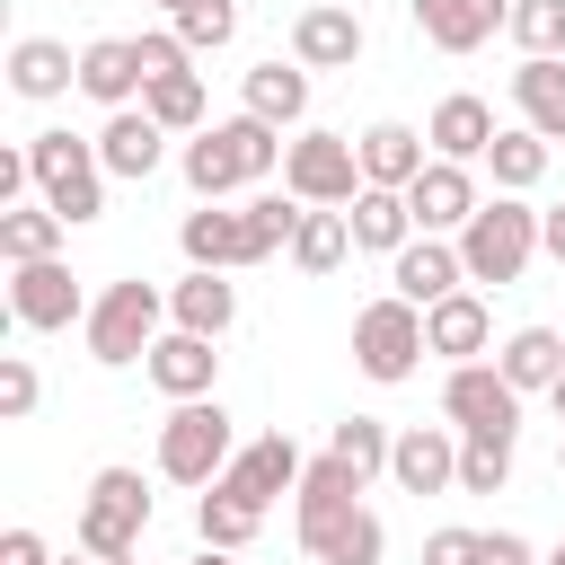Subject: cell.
Instances as JSON below:
<instances>
[{
  "mask_svg": "<svg viewBox=\"0 0 565 565\" xmlns=\"http://www.w3.org/2000/svg\"><path fill=\"white\" fill-rule=\"evenodd\" d=\"M282 124H265V115H230V124H203L194 141H185V185L203 194V203H221V194H238V185H256V177H274L282 168Z\"/></svg>",
  "mask_w": 565,
  "mask_h": 565,
  "instance_id": "6da1fadb",
  "label": "cell"
},
{
  "mask_svg": "<svg viewBox=\"0 0 565 565\" xmlns=\"http://www.w3.org/2000/svg\"><path fill=\"white\" fill-rule=\"evenodd\" d=\"M159 318H168V300L141 282V274H124V282H106L97 300H88V362H106V371H124V362H150V344H159Z\"/></svg>",
  "mask_w": 565,
  "mask_h": 565,
  "instance_id": "7a4b0ae2",
  "label": "cell"
},
{
  "mask_svg": "<svg viewBox=\"0 0 565 565\" xmlns=\"http://www.w3.org/2000/svg\"><path fill=\"white\" fill-rule=\"evenodd\" d=\"M230 459H238L230 406H221V397H177V415L159 424V477H168V486H212Z\"/></svg>",
  "mask_w": 565,
  "mask_h": 565,
  "instance_id": "3957f363",
  "label": "cell"
},
{
  "mask_svg": "<svg viewBox=\"0 0 565 565\" xmlns=\"http://www.w3.org/2000/svg\"><path fill=\"white\" fill-rule=\"evenodd\" d=\"M530 256H539V212H530L521 194L477 203V221L459 230V265H468V282H521Z\"/></svg>",
  "mask_w": 565,
  "mask_h": 565,
  "instance_id": "277c9868",
  "label": "cell"
},
{
  "mask_svg": "<svg viewBox=\"0 0 565 565\" xmlns=\"http://www.w3.org/2000/svg\"><path fill=\"white\" fill-rule=\"evenodd\" d=\"M26 159H35V194H44L62 221H97V212H106V159H97V141H79V132H35Z\"/></svg>",
  "mask_w": 565,
  "mask_h": 565,
  "instance_id": "5b68a950",
  "label": "cell"
},
{
  "mask_svg": "<svg viewBox=\"0 0 565 565\" xmlns=\"http://www.w3.org/2000/svg\"><path fill=\"white\" fill-rule=\"evenodd\" d=\"M141 530H150L141 468H97L88 503H79V556H141Z\"/></svg>",
  "mask_w": 565,
  "mask_h": 565,
  "instance_id": "8992f818",
  "label": "cell"
},
{
  "mask_svg": "<svg viewBox=\"0 0 565 565\" xmlns=\"http://www.w3.org/2000/svg\"><path fill=\"white\" fill-rule=\"evenodd\" d=\"M433 344H424V309L415 300H371L362 318H353V362H362V380H380V388H397V380H415V362H424Z\"/></svg>",
  "mask_w": 565,
  "mask_h": 565,
  "instance_id": "52a82bcc",
  "label": "cell"
},
{
  "mask_svg": "<svg viewBox=\"0 0 565 565\" xmlns=\"http://www.w3.org/2000/svg\"><path fill=\"white\" fill-rule=\"evenodd\" d=\"M282 185H291V203H353L362 194V141L353 132H300L291 150H282Z\"/></svg>",
  "mask_w": 565,
  "mask_h": 565,
  "instance_id": "ba28073f",
  "label": "cell"
},
{
  "mask_svg": "<svg viewBox=\"0 0 565 565\" xmlns=\"http://www.w3.org/2000/svg\"><path fill=\"white\" fill-rule=\"evenodd\" d=\"M300 547L318 565H380L388 530H380V512H362V494H344V503H309L300 494Z\"/></svg>",
  "mask_w": 565,
  "mask_h": 565,
  "instance_id": "9c48e42d",
  "label": "cell"
},
{
  "mask_svg": "<svg viewBox=\"0 0 565 565\" xmlns=\"http://www.w3.org/2000/svg\"><path fill=\"white\" fill-rule=\"evenodd\" d=\"M441 415H450L459 433H521V388L503 380V362H450Z\"/></svg>",
  "mask_w": 565,
  "mask_h": 565,
  "instance_id": "30bf717a",
  "label": "cell"
},
{
  "mask_svg": "<svg viewBox=\"0 0 565 565\" xmlns=\"http://www.w3.org/2000/svg\"><path fill=\"white\" fill-rule=\"evenodd\" d=\"M9 318H18V327H35V335H53V327L88 318V309H79V282H71V265H62V256L9 265Z\"/></svg>",
  "mask_w": 565,
  "mask_h": 565,
  "instance_id": "8fae6325",
  "label": "cell"
},
{
  "mask_svg": "<svg viewBox=\"0 0 565 565\" xmlns=\"http://www.w3.org/2000/svg\"><path fill=\"white\" fill-rule=\"evenodd\" d=\"M477 203H486V194H477V177H468L459 159H433V168L406 185V212H415L424 238H459V230L477 221Z\"/></svg>",
  "mask_w": 565,
  "mask_h": 565,
  "instance_id": "7c38bea8",
  "label": "cell"
},
{
  "mask_svg": "<svg viewBox=\"0 0 565 565\" xmlns=\"http://www.w3.org/2000/svg\"><path fill=\"white\" fill-rule=\"evenodd\" d=\"M300 468H309V459H300V450H291V433H265V441H247V450H238V459H230V468H221V477H212V486H221V494H238V503H256V512H265V503H274V494H300Z\"/></svg>",
  "mask_w": 565,
  "mask_h": 565,
  "instance_id": "4fadbf2b",
  "label": "cell"
},
{
  "mask_svg": "<svg viewBox=\"0 0 565 565\" xmlns=\"http://www.w3.org/2000/svg\"><path fill=\"white\" fill-rule=\"evenodd\" d=\"M388 477L406 494H450L459 486V424H406L388 450Z\"/></svg>",
  "mask_w": 565,
  "mask_h": 565,
  "instance_id": "5bb4252c",
  "label": "cell"
},
{
  "mask_svg": "<svg viewBox=\"0 0 565 565\" xmlns=\"http://www.w3.org/2000/svg\"><path fill=\"white\" fill-rule=\"evenodd\" d=\"M291 62H309V71H353V62H362V18H353L344 0H309V9L291 18Z\"/></svg>",
  "mask_w": 565,
  "mask_h": 565,
  "instance_id": "9a60e30c",
  "label": "cell"
},
{
  "mask_svg": "<svg viewBox=\"0 0 565 565\" xmlns=\"http://www.w3.org/2000/svg\"><path fill=\"white\" fill-rule=\"evenodd\" d=\"M388 282H397V300H415V309H433V300H450V291H468V265H459V238H406L397 247V265H388Z\"/></svg>",
  "mask_w": 565,
  "mask_h": 565,
  "instance_id": "2e32d148",
  "label": "cell"
},
{
  "mask_svg": "<svg viewBox=\"0 0 565 565\" xmlns=\"http://www.w3.org/2000/svg\"><path fill=\"white\" fill-rule=\"evenodd\" d=\"M221 335H194V327H168L159 344H150V388L159 397H212V380H221V353H212Z\"/></svg>",
  "mask_w": 565,
  "mask_h": 565,
  "instance_id": "e0dca14e",
  "label": "cell"
},
{
  "mask_svg": "<svg viewBox=\"0 0 565 565\" xmlns=\"http://www.w3.org/2000/svg\"><path fill=\"white\" fill-rule=\"evenodd\" d=\"M97 159H106V177H150L159 159H168V124L150 115V106H115L106 115V132H97Z\"/></svg>",
  "mask_w": 565,
  "mask_h": 565,
  "instance_id": "ac0fdd59",
  "label": "cell"
},
{
  "mask_svg": "<svg viewBox=\"0 0 565 565\" xmlns=\"http://www.w3.org/2000/svg\"><path fill=\"white\" fill-rule=\"evenodd\" d=\"M79 88L115 115V106H132L141 88H150V71H141V44L132 35H97V44H79Z\"/></svg>",
  "mask_w": 565,
  "mask_h": 565,
  "instance_id": "d6986e66",
  "label": "cell"
},
{
  "mask_svg": "<svg viewBox=\"0 0 565 565\" xmlns=\"http://www.w3.org/2000/svg\"><path fill=\"white\" fill-rule=\"evenodd\" d=\"M415 26L441 53H477L494 26H512V0H415Z\"/></svg>",
  "mask_w": 565,
  "mask_h": 565,
  "instance_id": "ffe728a7",
  "label": "cell"
},
{
  "mask_svg": "<svg viewBox=\"0 0 565 565\" xmlns=\"http://www.w3.org/2000/svg\"><path fill=\"white\" fill-rule=\"evenodd\" d=\"M494 132H503V124H494V106H486V97H468V88H459V97H441V106H433V124H424L433 159H459V168H468V159H486V150H494Z\"/></svg>",
  "mask_w": 565,
  "mask_h": 565,
  "instance_id": "44dd1931",
  "label": "cell"
},
{
  "mask_svg": "<svg viewBox=\"0 0 565 565\" xmlns=\"http://www.w3.org/2000/svg\"><path fill=\"white\" fill-rule=\"evenodd\" d=\"M512 106H521L530 132L565 141V53H521V71H512Z\"/></svg>",
  "mask_w": 565,
  "mask_h": 565,
  "instance_id": "7402d4cb",
  "label": "cell"
},
{
  "mask_svg": "<svg viewBox=\"0 0 565 565\" xmlns=\"http://www.w3.org/2000/svg\"><path fill=\"white\" fill-rule=\"evenodd\" d=\"M9 88L35 97V106L62 97V88H79V53L53 44V35H18V44H9Z\"/></svg>",
  "mask_w": 565,
  "mask_h": 565,
  "instance_id": "603a6c76",
  "label": "cell"
},
{
  "mask_svg": "<svg viewBox=\"0 0 565 565\" xmlns=\"http://www.w3.org/2000/svg\"><path fill=\"white\" fill-rule=\"evenodd\" d=\"M168 318L194 327V335H230V318H238V282H230L221 265H194V274L168 291Z\"/></svg>",
  "mask_w": 565,
  "mask_h": 565,
  "instance_id": "cb8c5ba5",
  "label": "cell"
},
{
  "mask_svg": "<svg viewBox=\"0 0 565 565\" xmlns=\"http://www.w3.org/2000/svg\"><path fill=\"white\" fill-rule=\"evenodd\" d=\"M424 344H433V353H450V362H477V353L494 344V318H486V300H477V291H450V300H433V309H424Z\"/></svg>",
  "mask_w": 565,
  "mask_h": 565,
  "instance_id": "d4e9b609",
  "label": "cell"
},
{
  "mask_svg": "<svg viewBox=\"0 0 565 565\" xmlns=\"http://www.w3.org/2000/svg\"><path fill=\"white\" fill-rule=\"evenodd\" d=\"M344 221H353V247H371V256H397V247L415 238V212H406L397 185H362V194L344 203Z\"/></svg>",
  "mask_w": 565,
  "mask_h": 565,
  "instance_id": "484cf974",
  "label": "cell"
},
{
  "mask_svg": "<svg viewBox=\"0 0 565 565\" xmlns=\"http://www.w3.org/2000/svg\"><path fill=\"white\" fill-rule=\"evenodd\" d=\"M433 159H424V132H406V124H371L362 132V185H415Z\"/></svg>",
  "mask_w": 565,
  "mask_h": 565,
  "instance_id": "4316f807",
  "label": "cell"
},
{
  "mask_svg": "<svg viewBox=\"0 0 565 565\" xmlns=\"http://www.w3.org/2000/svg\"><path fill=\"white\" fill-rule=\"evenodd\" d=\"M344 247H353V221H344L335 203H300V230H291V247H282V256H291L300 274H335V265H344Z\"/></svg>",
  "mask_w": 565,
  "mask_h": 565,
  "instance_id": "83f0119b",
  "label": "cell"
},
{
  "mask_svg": "<svg viewBox=\"0 0 565 565\" xmlns=\"http://www.w3.org/2000/svg\"><path fill=\"white\" fill-rule=\"evenodd\" d=\"M494 362H503V380H512L521 397H530V388H556V380H565V335H556V327H521V335H503Z\"/></svg>",
  "mask_w": 565,
  "mask_h": 565,
  "instance_id": "f1b7e54d",
  "label": "cell"
},
{
  "mask_svg": "<svg viewBox=\"0 0 565 565\" xmlns=\"http://www.w3.org/2000/svg\"><path fill=\"white\" fill-rule=\"evenodd\" d=\"M247 115L300 124V115H309V62H256V71H247Z\"/></svg>",
  "mask_w": 565,
  "mask_h": 565,
  "instance_id": "f546056e",
  "label": "cell"
},
{
  "mask_svg": "<svg viewBox=\"0 0 565 565\" xmlns=\"http://www.w3.org/2000/svg\"><path fill=\"white\" fill-rule=\"evenodd\" d=\"M62 230H71V221H62L53 203H9V212H0V256H9V265H35V256L62 247Z\"/></svg>",
  "mask_w": 565,
  "mask_h": 565,
  "instance_id": "4dcf8cb0",
  "label": "cell"
},
{
  "mask_svg": "<svg viewBox=\"0 0 565 565\" xmlns=\"http://www.w3.org/2000/svg\"><path fill=\"white\" fill-rule=\"evenodd\" d=\"M486 168H494V185H503V194H530V185L547 177V132H530V124H512V132H494V150H486Z\"/></svg>",
  "mask_w": 565,
  "mask_h": 565,
  "instance_id": "1f68e13d",
  "label": "cell"
},
{
  "mask_svg": "<svg viewBox=\"0 0 565 565\" xmlns=\"http://www.w3.org/2000/svg\"><path fill=\"white\" fill-rule=\"evenodd\" d=\"M327 450H335V459H344V468H353V477L371 486V477L388 468V450H397V433H388L380 415H344V424L327 433Z\"/></svg>",
  "mask_w": 565,
  "mask_h": 565,
  "instance_id": "d6a6232c",
  "label": "cell"
},
{
  "mask_svg": "<svg viewBox=\"0 0 565 565\" xmlns=\"http://www.w3.org/2000/svg\"><path fill=\"white\" fill-rule=\"evenodd\" d=\"M512 486V433H459V494H503Z\"/></svg>",
  "mask_w": 565,
  "mask_h": 565,
  "instance_id": "836d02e7",
  "label": "cell"
},
{
  "mask_svg": "<svg viewBox=\"0 0 565 565\" xmlns=\"http://www.w3.org/2000/svg\"><path fill=\"white\" fill-rule=\"evenodd\" d=\"M194 530H203V547H230V556H238V547H247V539H256V530H265V512H256V503H238V494H221V486H212V494H203V503H194Z\"/></svg>",
  "mask_w": 565,
  "mask_h": 565,
  "instance_id": "e575fe53",
  "label": "cell"
},
{
  "mask_svg": "<svg viewBox=\"0 0 565 565\" xmlns=\"http://www.w3.org/2000/svg\"><path fill=\"white\" fill-rule=\"evenodd\" d=\"M141 106H150L168 132H203V79H194V71H177V79H150V88H141Z\"/></svg>",
  "mask_w": 565,
  "mask_h": 565,
  "instance_id": "d590c367",
  "label": "cell"
},
{
  "mask_svg": "<svg viewBox=\"0 0 565 565\" xmlns=\"http://www.w3.org/2000/svg\"><path fill=\"white\" fill-rule=\"evenodd\" d=\"M168 26H177V35L194 44V53H221V44L238 35V0H185V9L168 18Z\"/></svg>",
  "mask_w": 565,
  "mask_h": 565,
  "instance_id": "8d00e7d4",
  "label": "cell"
},
{
  "mask_svg": "<svg viewBox=\"0 0 565 565\" xmlns=\"http://www.w3.org/2000/svg\"><path fill=\"white\" fill-rule=\"evenodd\" d=\"M512 44L521 53H565V0H512Z\"/></svg>",
  "mask_w": 565,
  "mask_h": 565,
  "instance_id": "74e56055",
  "label": "cell"
},
{
  "mask_svg": "<svg viewBox=\"0 0 565 565\" xmlns=\"http://www.w3.org/2000/svg\"><path fill=\"white\" fill-rule=\"evenodd\" d=\"M132 44H141V71H150V79H177V71L194 62V44H185L177 26H150V35H132Z\"/></svg>",
  "mask_w": 565,
  "mask_h": 565,
  "instance_id": "f35d334b",
  "label": "cell"
},
{
  "mask_svg": "<svg viewBox=\"0 0 565 565\" xmlns=\"http://www.w3.org/2000/svg\"><path fill=\"white\" fill-rule=\"evenodd\" d=\"M0 415H9V424L35 415V362H26V353H0Z\"/></svg>",
  "mask_w": 565,
  "mask_h": 565,
  "instance_id": "ab89813d",
  "label": "cell"
},
{
  "mask_svg": "<svg viewBox=\"0 0 565 565\" xmlns=\"http://www.w3.org/2000/svg\"><path fill=\"white\" fill-rule=\"evenodd\" d=\"M477 565H539L521 530H477Z\"/></svg>",
  "mask_w": 565,
  "mask_h": 565,
  "instance_id": "60d3db41",
  "label": "cell"
},
{
  "mask_svg": "<svg viewBox=\"0 0 565 565\" xmlns=\"http://www.w3.org/2000/svg\"><path fill=\"white\" fill-rule=\"evenodd\" d=\"M424 565H477V530H433L424 539Z\"/></svg>",
  "mask_w": 565,
  "mask_h": 565,
  "instance_id": "b9f144b4",
  "label": "cell"
},
{
  "mask_svg": "<svg viewBox=\"0 0 565 565\" xmlns=\"http://www.w3.org/2000/svg\"><path fill=\"white\" fill-rule=\"evenodd\" d=\"M0 565H53V556H44L35 530H9V539H0Z\"/></svg>",
  "mask_w": 565,
  "mask_h": 565,
  "instance_id": "7bdbcfd3",
  "label": "cell"
},
{
  "mask_svg": "<svg viewBox=\"0 0 565 565\" xmlns=\"http://www.w3.org/2000/svg\"><path fill=\"white\" fill-rule=\"evenodd\" d=\"M539 247L565 265V203H556V212H539Z\"/></svg>",
  "mask_w": 565,
  "mask_h": 565,
  "instance_id": "ee69618b",
  "label": "cell"
},
{
  "mask_svg": "<svg viewBox=\"0 0 565 565\" xmlns=\"http://www.w3.org/2000/svg\"><path fill=\"white\" fill-rule=\"evenodd\" d=\"M194 565H238V556H230V547H203V556H194Z\"/></svg>",
  "mask_w": 565,
  "mask_h": 565,
  "instance_id": "f6af8a7d",
  "label": "cell"
},
{
  "mask_svg": "<svg viewBox=\"0 0 565 565\" xmlns=\"http://www.w3.org/2000/svg\"><path fill=\"white\" fill-rule=\"evenodd\" d=\"M547 406H556V424H565V380H556V388H547Z\"/></svg>",
  "mask_w": 565,
  "mask_h": 565,
  "instance_id": "bcb514c9",
  "label": "cell"
},
{
  "mask_svg": "<svg viewBox=\"0 0 565 565\" xmlns=\"http://www.w3.org/2000/svg\"><path fill=\"white\" fill-rule=\"evenodd\" d=\"M547 565H565V539H556V547H547Z\"/></svg>",
  "mask_w": 565,
  "mask_h": 565,
  "instance_id": "7dc6e473",
  "label": "cell"
},
{
  "mask_svg": "<svg viewBox=\"0 0 565 565\" xmlns=\"http://www.w3.org/2000/svg\"><path fill=\"white\" fill-rule=\"evenodd\" d=\"M159 9H168V18H177V9H185V0H159Z\"/></svg>",
  "mask_w": 565,
  "mask_h": 565,
  "instance_id": "c3c4849f",
  "label": "cell"
},
{
  "mask_svg": "<svg viewBox=\"0 0 565 565\" xmlns=\"http://www.w3.org/2000/svg\"><path fill=\"white\" fill-rule=\"evenodd\" d=\"M97 565H132V556H97Z\"/></svg>",
  "mask_w": 565,
  "mask_h": 565,
  "instance_id": "681fc988",
  "label": "cell"
},
{
  "mask_svg": "<svg viewBox=\"0 0 565 565\" xmlns=\"http://www.w3.org/2000/svg\"><path fill=\"white\" fill-rule=\"evenodd\" d=\"M62 565H71V556H62Z\"/></svg>",
  "mask_w": 565,
  "mask_h": 565,
  "instance_id": "f907efd6",
  "label": "cell"
}]
</instances>
